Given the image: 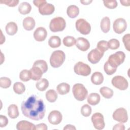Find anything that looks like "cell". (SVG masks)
Returning a JSON list of instances; mask_svg holds the SVG:
<instances>
[{"label":"cell","instance_id":"6da1fadb","mask_svg":"<svg viewBox=\"0 0 130 130\" xmlns=\"http://www.w3.org/2000/svg\"><path fill=\"white\" fill-rule=\"evenodd\" d=\"M21 109L23 115L34 120L42 119L46 111L43 101L34 94L22 102Z\"/></svg>","mask_w":130,"mask_h":130},{"label":"cell","instance_id":"7a4b0ae2","mask_svg":"<svg viewBox=\"0 0 130 130\" xmlns=\"http://www.w3.org/2000/svg\"><path fill=\"white\" fill-rule=\"evenodd\" d=\"M66 58L65 53L61 50H56L52 52L50 58V63L53 68L60 67Z\"/></svg>","mask_w":130,"mask_h":130},{"label":"cell","instance_id":"3957f363","mask_svg":"<svg viewBox=\"0 0 130 130\" xmlns=\"http://www.w3.org/2000/svg\"><path fill=\"white\" fill-rule=\"evenodd\" d=\"M72 92L74 98L79 101H83L88 95V91L81 83H76L73 87Z\"/></svg>","mask_w":130,"mask_h":130},{"label":"cell","instance_id":"277c9868","mask_svg":"<svg viewBox=\"0 0 130 130\" xmlns=\"http://www.w3.org/2000/svg\"><path fill=\"white\" fill-rule=\"evenodd\" d=\"M66 21L61 17H56L51 19L49 28L52 32H58L63 30L66 27Z\"/></svg>","mask_w":130,"mask_h":130},{"label":"cell","instance_id":"5b68a950","mask_svg":"<svg viewBox=\"0 0 130 130\" xmlns=\"http://www.w3.org/2000/svg\"><path fill=\"white\" fill-rule=\"evenodd\" d=\"M125 55L122 51H117L111 54L108 58L107 61L112 66L117 68L118 66L122 63L125 59Z\"/></svg>","mask_w":130,"mask_h":130},{"label":"cell","instance_id":"8992f818","mask_svg":"<svg viewBox=\"0 0 130 130\" xmlns=\"http://www.w3.org/2000/svg\"><path fill=\"white\" fill-rule=\"evenodd\" d=\"M74 71L76 74L83 76H88L91 71L90 67L82 61H79L75 64Z\"/></svg>","mask_w":130,"mask_h":130},{"label":"cell","instance_id":"52a82bcc","mask_svg":"<svg viewBox=\"0 0 130 130\" xmlns=\"http://www.w3.org/2000/svg\"><path fill=\"white\" fill-rule=\"evenodd\" d=\"M76 29L81 34L84 35H88L91 30V26L90 24L85 19L80 18L76 22Z\"/></svg>","mask_w":130,"mask_h":130},{"label":"cell","instance_id":"ba28073f","mask_svg":"<svg viewBox=\"0 0 130 130\" xmlns=\"http://www.w3.org/2000/svg\"><path fill=\"white\" fill-rule=\"evenodd\" d=\"M112 84L120 90H126L128 86L127 80L121 76H116L111 80Z\"/></svg>","mask_w":130,"mask_h":130},{"label":"cell","instance_id":"9c48e42d","mask_svg":"<svg viewBox=\"0 0 130 130\" xmlns=\"http://www.w3.org/2000/svg\"><path fill=\"white\" fill-rule=\"evenodd\" d=\"M112 117L114 120L121 123H125L128 120L127 111L122 107L117 109L113 112Z\"/></svg>","mask_w":130,"mask_h":130},{"label":"cell","instance_id":"30bf717a","mask_svg":"<svg viewBox=\"0 0 130 130\" xmlns=\"http://www.w3.org/2000/svg\"><path fill=\"white\" fill-rule=\"evenodd\" d=\"M91 121L94 128L98 130L103 129L105 127V122L103 115L99 112L94 113L91 116Z\"/></svg>","mask_w":130,"mask_h":130},{"label":"cell","instance_id":"8fae6325","mask_svg":"<svg viewBox=\"0 0 130 130\" xmlns=\"http://www.w3.org/2000/svg\"><path fill=\"white\" fill-rule=\"evenodd\" d=\"M113 27L115 32L118 34H120L126 30L127 27V23L124 19L119 18L114 21Z\"/></svg>","mask_w":130,"mask_h":130},{"label":"cell","instance_id":"7c38bea8","mask_svg":"<svg viewBox=\"0 0 130 130\" xmlns=\"http://www.w3.org/2000/svg\"><path fill=\"white\" fill-rule=\"evenodd\" d=\"M39 8V12L42 15H49L53 13L55 10L54 6L51 4L47 3V1L44 0Z\"/></svg>","mask_w":130,"mask_h":130},{"label":"cell","instance_id":"4fadbf2b","mask_svg":"<svg viewBox=\"0 0 130 130\" xmlns=\"http://www.w3.org/2000/svg\"><path fill=\"white\" fill-rule=\"evenodd\" d=\"M103 52H101L97 48L91 50L87 55L88 60L92 64H96L99 62L100 59L102 58Z\"/></svg>","mask_w":130,"mask_h":130},{"label":"cell","instance_id":"5bb4252c","mask_svg":"<svg viewBox=\"0 0 130 130\" xmlns=\"http://www.w3.org/2000/svg\"><path fill=\"white\" fill-rule=\"evenodd\" d=\"M62 119L61 113L57 110L52 111L48 116V120L49 122L53 125H57L59 124Z\"/></svg>","mask_w":130,"mask_h":130},{"label":"cell","instance_id":"9a60e30c","mask_svg":"<svg viewBox=\"0 0 130 130\" xmlns=\"http://www.w3.org/2000/svg\"><path fill=\"white\" fill-rule=\"evenodd\" d=\"M47 36L46 29L43 27H38L34 32L35 39L38 42H42L45 40Z\"/></svg>","mask_w":130,"mask_h":130},{"label":"cell","instance_id":"2e32d148","mask_svg":"<svg viewBox=\"0 0 130 130\" xmlns=\"http://www.w3.org/2000/svg\"><path fill=\"white\" fill-rule=\"evenodd\" d=\"M76 46L78 49L82 51H87L90 47L89 41L85 38L80 37L76 40Z\"/></svg>","mask_w":130,"mask_h":130},{"label":"cell","instance_id":"e0dca14e","mask_svg":"<svg viewBox=\"0 0 130 130\" xmlns=\"http://www.w3.org/2000/svg\"><path fill=\"white\" fill-rule=\"evenodd\" d=\"M16 128L18 130H35L36 125L28 121L21 120L16 124Z\"/></svg>","mask_w":130,"mask_h":130},{"label":"cell","instance_id":"ac0fdd59","mask_svg":"<svg viewBox=\"0 0 130 130\" xmlns=\"http://www.w3.org/2000/svg\"><path fill=\"white\" fill-rule=\"evenodd\" d=\"M30 72L31 73V79L34 81H39L40 80L43 74H44V72L41 69L34 65L30 69Z\"/></svg>","mask_w":130,"mask_h":130},{"label":"cell","instance_id":"d6986e66","mask_svg":"<svg viewBox=\"0 0 130 130\" xmlns=\"http://www.w3.org/2000/svg\"><path fill=\"white\" fill-rule=\"evenodd\" d=\"M23 26L26 30H32L36 25V22L34 19L31 17H27L23 20Z\"/></svg>","mask_w":130,"mask_h":130},{"label":"cell","instance_id":"ffe728a7","mask_svg":"<svg viewBox=\"0 0 130 130\" xmlns=\"http://www.w3.org/2000/svg\"><path fill=\"white\" fill-rule=\"evenodd\" d=\"M104 81V77L103 74L100 72H95L91 77V82L95 85H100Z\"/></svg>","mask_w":130,"mask_h":130},{"label":"cell","instance_id":"44dd1931","mask_svg":"<svg viewBox=\"0 0 130 130\" xmlns=\"http://www.w3.org/2000/svg\"><path fill=\"white\" fill-rule=\"evenodd\" d=\"M8 114L12 119L16 118L19 114L17 106L15 104L10 105L8 108Z\"/></svg>","mask_w":130,"mask_h":130},{"label":"cell","instance_id":"7402d4cb","mask_svg":"<svg viewBox=\"0 0 130 130\" xmlns=\"http://www.w3.org/2000/svg\"><path fill=\"white\" fill-rule=\"evenodd\" d=\"M56 90L59 94L64 95L67 94L70 90V86L67 83H61L56 87Z\"/></svg>","mask_w":130,"mask_h":130},{"label":"cell","instance_id":"603a6c76","mask_svg":"<svg viewBox=\"0 0 130 130\" xmlns=\"http://www.w3.org/2000/svg\"><path fill=\"white\" fill-rule=\"evenodd\" d=\"M67 13L70 18H74L78 15L79 9L76 5H70L67 8Z\"/></svg>","mask_w":130,"mask_h":130},{"label":"cell","instance_id":"cb8c5ba5","mask_svg":"<svg viewBox=\"0 0 130 130\" xmlns=\"http://www.w3.org/2000/svg\"><path fill=\"white\" fill-rule=\"evenodd\" d=\"M18 30V27L16 23L10 22L6 26V31L8 35L10 36L14 35Z\"/></svg>","mask_w":130,"mask_h":130},{"label":"cell","instance_id":"d4e9b609","mask_svg":"<svg viewBox=\"0 0 130 130\" xmlns=\"http://www.w3.org/2000/svg\"><path fill=\"white\" fill-rule=\"evenodd\" d=\"M31 10V5L27 2H23L21 3L18 7L19 13L22 15H26L30 13Z\"/></svg>","mask_w":130,"mask_h":130},{"label":"cell","instance_id":"484cf974","mask_svg":"<svg viewBox=\"0 0 130 130\" xmlns=\"http://www.w3.org/2000/svg\"><path fill=\"white\" fill-rule=\"evenodd\" d=\"M101 30L104 33H107L110 29V20L108 17H104L100 24Z\"/></svg>","mask_w":130,"mask_h":130},{"label":"cell","instance_id":"4316f807","mask_svg":"<svg viewBox=\"0 0 130 130\" xmlns=\"http://www.w3.org/2000/svg\"><path fill=\"white\" fill-rule=\"evenodd\" d=\"M101 98L97 93H91L87 97V102L91 105L95 106L98 104L100 101Z\"/></svg>","mask_w":130,"mask_h":130},{"label":"cell","instance_id":"83f0119b","mask_svg":"<svg viewBox=\"0 0 130 130\" xmlns=\"http://www.w3.org/2000/svg\"><path fill=\"white\" fill-rule=\"evenodd\" d=\"M48 45L52 48L59 47L61 45V40L58 36H51L48 40Z\"/></svg>","mask_w":130,"mask_h":130},{"label":"cell","instance_id":"f1b7e54d","mask_svg":"<svg viewBox=\"0 0 130 130\" xmlns=\"http://www.w3.org/2000/svg\"><path fill=\"white\" fill-rule=\"evenodd\" d=\"M49 82L47 79L45 78H42L38 81L36 84V87L39 91H45L49 86Z\"/></svg>","mask_w":130,"mask_h":130},{"label":"cell","instance_id":"f546056e","mask_svg":"<svg viewBox=\"0 0 130 130\" xmlns=\"http://www.w3.org/2000/svg\"><path fill=\"white\" fill-rule=\"evenodd\" d=\"M100 92L103 97L106 99H110L113 95V91L108 87H102L100 89Z\"/></svg>","mask_w":130,"mask_h":130},{"label":"cell","instance_id":"4dcf8cb0","mask_svg":"<svg viewBox=\"0 0 130 130\" xmlns=\"http://www.w3.org/2000/svg\"><path fill=\"white\" fill-rule=\"evenodd\" d=\"M46 98L50 103H53L57 99V93L53 89H50L46 92Z\"/></svg>","mask_w":130,"mask_h":130},{"label":"cell","instance_id":"1f68e13d","mask_svg":"<svg viewBox=\"0 0 130 130\" xmlns=\"http://www.w3.org/2000/svg\"><path fill=\"white\" fill-rule=\"evenodd\" d=\"M13 90L16 93L21 94L25 91V87L22 83L17 82L13 85Z\"/></svg>","mask_w":130,"mask_h":130},{"label":"cell","instance_id":"d6a6232c","mask_svg":"<svg viewBox=\"0 0 130 130\" xmlns=\"http://www.w3.org/2000/svg\"><path fill=\"white\" fill-rule=\"evenodd\" d=\"M19 78L23 82H27L30 80L31 78V73L30 70H23L19 74Z\"/></svg>","mask_w":130,"mask_h":130},{"label":"cell","instance_id":"836d02e7","mask_svg":"<svg viewBox=\"0 0 130 130\" xmlns=\"http://www.w3.org/2000/svg\"><path fill=\"white\" fill-rule=\"evenodd\" d=\"M104 71L107 75H111L115 73L117 70V68L112 66L107 61L104 64Z\"/></svg>","mask_w":130,"mask_h":130},{"label":"cell","instance_id":"e575fe53","mask_svg":"<svg viewBox=\"0 0 130 130\" xmlns=\"http://www.w3.org/2000/svg\"><path fill=\"white\" fill-rule=\"evenodd\" d=\"M76 40L72 36H67L63 39V44L67 47H72L75 44Z\"/></svg>","mask_w":130,"mask_h":130},{"label":"cell","instance_id":"d590c367","mask_svg":"<svg viewBox=\"0 0 130 130\" xmlns=\"http://www.w3.org/2000/svg\"><path fill=\"white\" fill-rule=\"evenodd\" d=\"M34 66H37L42 70L44 73H46L48 70V66L47 62L44 60H37L34 63Z\"/></svg>","mask_w":130,"mask_h":130},{"label":"cell","instance_id":"8d00e7d4","mask_svg":"<svg viewBox=\"0 0 130 130\" xmlns=\"http://www.w3.org/2000/svg\"><path fill=\"white\" fill-rule=\"evenodd\" d=\"M11 85V80L7 77H1L0 78V86L3 88H8Z\"/></svg>","mask_w":130,"mask_h":130},{"label":"cell","instance_id":"74e56055","mask_svg":"<svg viewBox=\"0 0 130 130\" xmlns=\"http://www.w3.org/2000/svg\"><path fill=\"white\" fill-rule=\"evenodd\" d=\"M91 107L87 104L84 105L81 108V113L84 117H88L91 114Z\"/></svg>","mask_w":130,"mask_h":130},{"label":"cell","instance_id":"f35d334b","mask_svg":"<svg viewBox=\"0 0 130 130\" xmlns=\"http://www.w3.org/2000/svg\"><path fill=\"white\" fill-rule=\"evenodd\" d=\"M109 48L112 50H115L119 48L120 46L119 41L116 39H112L108 42Z\"/></svg>","mask_w":130,"mask_h":130},{"label":"cell","instance_id":"ab89813d","mask_svg":"<svg viewBox=\"0 0 130 130\" xmlns=\"http://www.w3.org/2000/svg\"><path fill=\"white\" fill-rule=\"evenodd\" d=\"M96 48L101 52L104 53V52L107 51L109 48L108 45V42L104 40L99 41L97 44Z\"/></svg>","mask_w":130,"mask_h":130},{"label":"cell","instance_id":"60d3db41","mask_svg":"<svg viewBox=\"0 0 130 130\" xmlns=\"http://www.w3.org/2000/svg\"><path fill=\"white\" fill-rule=\"evenodd\" d=\"M104 6L108 9H113L117 7V2L115 0L113 1H103Z\"/></svg>","mask_w":130,"mask_h":130},{"label":"cell","instance_id":"b9f144b4","mask_svg":"<svg viewBox=\"0 0 130 130\" xmlns=\"http://www.w3.org/2000/svg\"><path fill=\"white\" fill-rule=\"evenodd\" d=\"M19 1L18 0H1L0 1V3L1 4H5L9 7H15L16 6Z\"/></svg>","mask_w":130,"mask_h":130},{"label":"cell","instance_id":"7bdbcfd3","mask_svg":"<svg viewBox=\"0 0 130 130\" xmlns=\"http://www.w3.org/2000/svg\"><path fill=\"white\" fill-rule=\"evenodd\" d=\"M129 40L130 35L129 34L125 35L122 38V42L124 45L125 48L127 51H129Z\"/></svg>","mask_w":130,"mask_h":130},{"label":"cell","instance_id":"ee69618b","mask_svg":"<svg viewBox=\"0 0 130 130\" xmlns=\"http://www.w3.org/2000/svg\"><path fill=\"white\" fill-rule=\"evenodd\" d=\"M8 123V119L6 116L0 115V126L1 127H5Z\"/></svg>","mask_w":130,"mask_h":130},{"label":"cell","instance_id":"f6af8a7d","mask_svg":"<svg viewBox=\"0 0 130 130\" xmlns=\"http://www.w3.org/2000/svg\"><path fill=\"white\" fill-rule=\"evenodd\" d=\"M113 130H124L125 126L121 122L119 123H117L115 124L113 127Z\"/></svg>","mask_w":130,"mask_h":130},{"label":"cell","instance_id":"bcb514c9","mask_svg":"<svg viewBox=\"0 0 130 130\" xmlns=\"http://www.w3.org/2000/svg\"><path fill=\"white\" fill-rule=\"evenodd\" d=\"M36 129H41V130H47V126L45 123H40L36 125Z\"/></svg>","mask_w":130,"mask_h":130},{"label":"cell","instance_id":"7dc6e473","mask_svg":"<svg viewBox=\"0 0 130 130\" xmlns=\"http://www.w3.org/2000/svg\"><path fill=\"white\" fill-rule=\"evenodd\" d=\"M70 130V129H76V128L74 126V125H71V124H67L64 128H63V130Z\"/></svg>","mask_w":130,"mask_h":130},{"label":"cell","instance_id":"c3c4849f","mask_svg":"<svg viewBox=\"0 0 130 130\" xmlns=\"http://www.w3.org/2000/svg\"><path fill=\"white\" fill-rule=\"evenodd\" d=\"M121 5H122L124 6H129V3L130 1H120Z\"/></svg>","mask_w":130,"mask_h":130},{"label":"cell","instance_id":"681fc988","mask_svg":"<svg viewBox=\"0 0 130 130\" xmlns=\"http://www.w3.org/2000/svg\"><path fill=\"white\" fill-rule=\"evenodd\" d=\"M80 2L81 3L83 4V5H89L90 3L92 2V1H80Z\"/></svg>","mask_w":130,"mask_h":130}]
</instances>
